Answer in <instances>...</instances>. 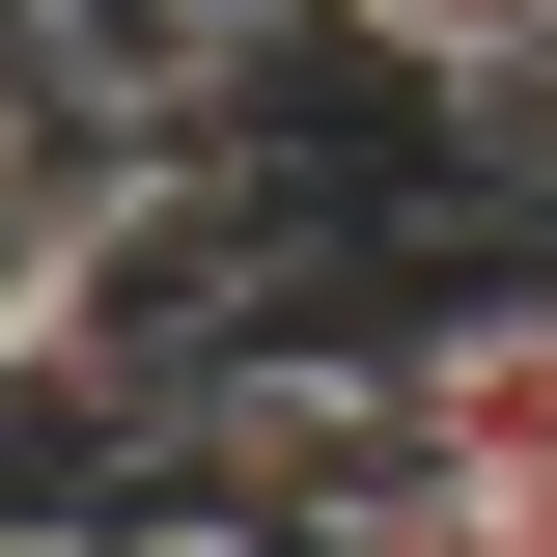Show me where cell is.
Segmentation results:
<instances>
[{"label": "cell", "mask_w": 557, "mask_h": 557, "mask_svg": "<svg viewBox=\"0 0 557 557\" xmlns=\"http://www.w3.org/2000/svg\"><path fill=\"white\" fill-rule=\"evenodd\" d=\"M418 446H446V474H502V502H557V251L418 307Z\"/></svg>", "instance_id": "cell-2"}, {"label": "cell", "mask_w": 557, "mask_h": 557, "mask_svg": "<svg viewBox=\"0 0 557 557\" xmlns=\"http://www.w3.org/2000/svg\"><path fill=\"white\" fill-rule=\"evenodd\" d=\"M307 557H557V502H502V474H446V446H418V474H362Z\"/></svg>", "instance_id": "cell-4"}, {"label": "cell", "mask_w": 557, "mask_h": 557, "mask_svg": "<svg viewBox=\"0 0 557 557\" xmlns=\"http://www.w3.org/2000/svg\"><path fill=\"white\" fill-rule=\"evenodd\" d=\"M278 28H335L362 84H530L557 57V0H278Z\"/></svg>", "instance_id": "cell-3"}, {"label": "cell", "mask_w": 557, "mask_h": 557, "mask_svg": "<svg viewBox=\"0 0 557 557\" xmlns=\"http://www.w3.org/2000/svg\"><path fill=\"white\" fill-rule=\"evenodd\" d=\"M139 474L251 502V530H335L362 474H418V307H391V335H223L196 391H168V446H139Z\"/></svg>", "instance_id": "cell-1"}]
</instances>
